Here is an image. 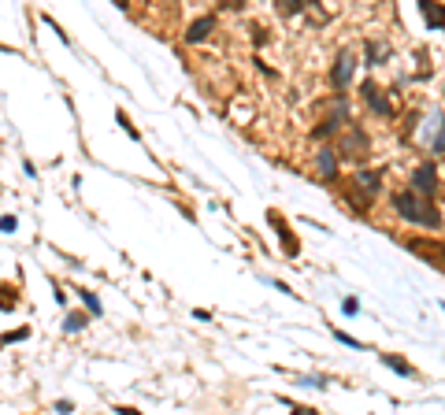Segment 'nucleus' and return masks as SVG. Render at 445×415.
Instances as JSON below:
<instances>
[{"mask_svg": "<svg viewBox=\"0 0 445 415\" xmlns=\"http://www.w3.org/2000/svg\"><path fill=\"white\" fill-rule=\"evenodd\" d=\"M219 4H223V8H230V12H241L245 0H219Z\"/></svg>", "mask_w": 445, "mask_h": 415, "instance_id": "obj_18", "label": "nucleus"}, {"mask_svg": "<svg viewBox=\"0 0 445 415\" xmlns=\"http://www.w3.org/2000/svg\"><path fill=\"white\" fill-rule=\"evenodd\" d=\"M394 208H397V215H401V219H408V223H420V226H431V230L442 226L438 208L431 204V193L405 189V193H397V197H394Z\"/></svg>", "mask_w": 445, "mask_h": 415, "instance_id": "obj_1", "label": "nucleus"}, {"mask_svg": "<svg viewBox=\"0 0 445 415\" xmlns=\"http://www.w3.org/2000/svg\"><path fill=\"white\" fill-rule=\"evenodd\" d=\"M320 174H323V182L338 178V156H334L330 145H323V149H320Z\"/></svg>", "mask_w": 445, "mask_h": 415, "instance_id": "obj_9", "label": "nucleus"}, {"mask_svg": "<svg viewBox=\"0 0 445 415\" xmlns=\"http://www.w3.org/2000/svg\"><path fill=\"white\" fill-rule=\"evenodd\" d=\"M115 4H119V8H126V0H115Z\"/></svg>", "mask_w": 445, "mask_h": 415, "instance_id": "obj_19", "label": "nucleus"}, {"mask_svg": "<svg viewBox=\"0 0 445 415\" xmlns=\"http://www.w3.org/2000/svg\"><path fill=\"white\" fill-rule=\"evenodd\" d=\"M0 226H4V234H15V215H4V219H0Z\"/></svg>", "mask_w": 445, "mask_h": 415, "instance_id": "obj_17", "label": "nucleus"}, {"mask_svg": "<svg viewBox=\"0 0 445 415\" xmlns=\"http://www.w3.org/2000/svg\"><path fill=\"white\" fill-rule=\"evenodd\" d=\"M408 248H412L416 256H423V260H434V267H445V245L423 241V237H412V241H408Z\"/></svg>", "mask_w": 445, "mask_h": 415, "instance_id": "obj_6", "label": "nucleus"}, {"mask_svg": "<svg viewBox=\"0 0 445 415\" xmlns=\"http://www.w3.org/2000/svg\"><path fill=\"white\" fill-rule=\"evenodd\" d=\"M86 327V316H67V330H82Z\"/></svg>", "mask_w": 445, "mask_h": 415, "instance_id": "obj_16", "label": "nucleus"}, {"mask_svg": "<svg viewBox=\"0 0 445 415\" xmlns=\"http://www.w3.org/2000/svg\"><path fill=\"white\" fill-rule=\"evenodd\" d=\"M78 297L86 300V308L93 311V316H101V311H104V308H101V300H97V293H89V289H78Z\"/></svg>", "mask_w": 445, "mask_h": 415, "instance_id": "obj_15", "label": "nucleus"}, {"mask_svg": "<svg viewBox=\"0 0 445 415\" xmlns=\"http://www.w3.org/2000/svg\"><path fill=\"white\" fill-rule=\"evenodd\" d=\"M420 12L431 23V30H445V4H438V0H420Z\"/></svg>", "mask_w": 445, "mask_h": 415, "instance_id": "obj_7", "label": "nucleus"}, {"mask_svg": "<svg viewBox=\"0 0 445 415\" xmlns=\"http://www.w3.org/2000/svg\"><path fill=\"white\" fill-rule=\"evenodd\" d=\"M275 8H278V15H286V19H289V15H297L304 8V0H275Z\"/></svg>", "mask_w": 445, "mask_h": 415, "instance_id": "obj_13", "label": "nucleus"}, {"mask_svg": "<svg viewBox=\"0 0 445 415\" xmlns=\"http://www.w3.org/2000/svg\"><path fill=\"white\" fill-rule=\"evenodd\" d=\"M212 26H215V15H204V19H197V23L186 30V41H204L208 34H212Z\"/></svg>", "mask_w": 445, "mask_h": 415, "instance_id": "obj_10", "label": "nucleus"}, {"mask_svg": "<svg viewBox=\"0 0 445 415\" xmlns=\"http://www.w3.org/2000/svg\"><path fill=\"white\" fill-rule=\"evenodd\" d=\"M378 171H360V174H352V208L357 211H364L371 204V197L378 193Z\"/></svg>", "mask_w": 445, "mask_h": 415, "instance_id": "obj_2", "label": "nucleus"}, {"mask_svg": "<svg viewBox=\"0 0 445 415\" xmlns=\"http://www.w3.org/2000/svg\"><path fill=\"white\" fill-rule=\"evenodd\" d=\"M434 163H423V167H416V174H412V189H420V193H434Z\"/></svg>", "mask_w": 445, "mask_h": 415, "instance_id": "obj_8", "label": "nucleus"}, {"mask_svg": "<svg viewBox=\"0 0 445 415\" xmlns=\"http://www.w3.org/2000/svg\"><path fill=\"white\" fill-rule=\"evenodd\" d=\"M383 364L389 367V371H397L401 378H408V375H412V371H408V364H405V359H397V356H383Z\"/></svg>", "mask_w": 445, "mask_h": 415, "instance_id": "obj_14", "label": "nucleus"}, {"mask_svg": "<svg viewBox=\"0 0 445 415\" xmlns=\"http://www.w3.org/2000/svg\"><path fill=\"white\" fill-rule=\"evenodd\" d=\"M352 71H357L352 52H341V56L334 60V67H330V86H334V89H345V86L352 82Z\"/></svg>", "mask_w": 445, "mask_h": 415, "instance_id": "obj_4", "label": "nucleus"}, {"mask_svg": "<svg viewBox=\"0 0 445 415\" xmlns=\"http://www.w3.org/2000/svg\"><path fill=\"white\" fill-rule=\"evenodd\" d=\"M345 145V149H341V156H352V160H360V156H364V134H360V130H352L349 134V141H341Z\"/></svg>", "mask_w": 445, "mask_h": 415, "instance_id": "obj_11", "label": "nucleus"}, {"mask_svg": "<svg viewBox=\"0 0 445 415\" xmlns=\"http://www.w3.org/2000/svg\"><path fill=\"white\" fill-rule=\"evenodd\" d=\"M364 100H368V108H371L375 115H383V119L394 115V104H389V97H386V93H383V89H378L371 78L364 82Z\"/></svg>", "mask_w": 445, "mask_h": 415, "instance_id": "obj_5", "label": "nucleus"}, {"mask_svg": "<svg viewBox=\"0 0 445 415\" xmlns=\"http://www.w3.org/2000/svg\"><path fill=\"white\" fill-rule=\"evenodd\" d=\"M271 223L278 226V241L286 245V252H289V256H297V241H293V234H289V226H286V223H278V215H271Z\"/></svg>", "mask_w": 445, "mask_h": 415, "instance_id": "obj_12", "label": "nucleus"}, {"mask_svg": "<svg viewBox=\"0 0 445 415\" xmlns=\"http://www.w3.org/2000/svg\"><path fill=\"white\" fill-rule=\"evenodd\" d=\"M423 141H431L434 152H445V119L438 112H431L423 119Z\"/></svg>", "mask_w": 445, "mask_h": 415, "instance_id": "obj_3", "label": "nucleus"}]
</instances>
